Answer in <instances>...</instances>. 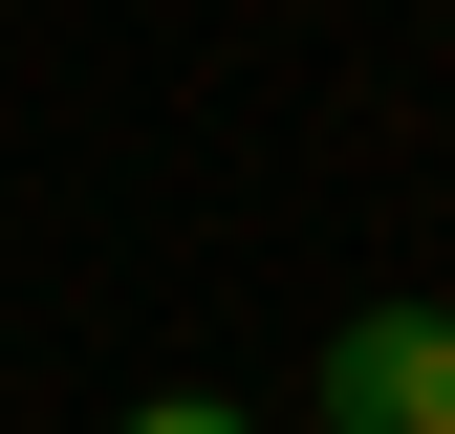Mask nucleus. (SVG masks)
<instances>
[{"instance_id": "1", "label": "nucleus", "mask_w": 455, "mask_h": 434, "mask_svg": "<svg viewBox=\"0 0 455 434\" xmlns=\"http://www.w3.org/2000/svg\"><path fill=\"white\" fill-rule=\"evenodd\" d=\"M304 413L325 434H455V304H347L325 369H304Z\"/></svg>"}, {"instance_id": "2", "label": "nucleus", "mask_w": 455, "mask_h": 434, "mask_svg": "<svg viewBox=\"0 0 455 434\" xmlns=\"http://www.w3.org/2000/svg\"><path fill=\"white\" fill-rule=\"evenodd\" d=\"M108 434H260V413H217V391H152V413H108Z\"/></svg>"}]
</instances>
